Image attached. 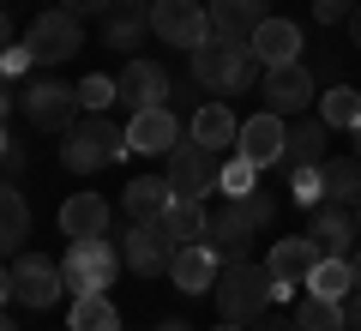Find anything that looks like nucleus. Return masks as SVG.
Returning <instances> with one entry per match:
<instances>
[{"instance_id": "f257e3e1", "label": "nucleus", "mask_w": 361, "mask_h": 331, "mask_svg": "<svg viewBox=\"0 0 361 331\" xmlns=\"http://www.w3.org/2000/svg\"><path fill=\"white\" fill-rule=\"evenodd\" d=\"M217 319H235V325H253L259 313H271L277 301V277L265 265H247V259H229L217 271Z\"/></svg>"}, {"instance_id": "f03ea898", "label": "nucleus", "mask_w": 361, "mask_h": 331, "mask_svg": "<svg viewBox=\"0 0 361 331\" xmlns=\"http://www.w3.org/2000/svg\"><path fill=\"white\" fill-rule=\"evenodd\" d=\"M121 151H133V145H127V127H115L109 115H85L73 133H66V145H61V163L73 169V175H90V169H109V163H121Z\"/></svg>"}, {"instance_id": "7ed1b4c3", "label": "nucleus", "mask_w": 361, "mask_h": 331, "mask_svg": "<svg viewBox=\"0 0 361 331\" xmlns=\"http://www.w3.org/2000/svg\"><path fill=\"white\" fill-rule=\"evenodd\" d=\"M18 109H25V121L37 133H73L78 127V85H66V78H30L25 90H18Z\"/></svg>"}, {"instance_id": "20e7f679", "label": "nucleus", "mask_w": 361, "mask_h": 331, "mask_svg": "<svg viewBox=\"0 0 361 331\" xmlns=\"http://www.w3.org/2000/svg\"><path fill=\"white\" fill-rule=\"evenodd\" d=\"M121 265H127V253H115L103 235H97V241H66V259H61L73 295H103L109 283L121 277Z\"/></svg>"}, {"instance_id": "39448f33", "label": "nucleus", "mask_w": 361, "mask_h": 331, "mask_svg": "<svg viewBox=\"0 0 361 331\" xmlns=\"http://www.w3.org/2000/svg\"><path fill=\"white\" fill-rule=\"evenodd\" d=\"M66 295V271L42 253H18L6 265V301L13 307H54Z\"/></svg>"}, {"instance_id": "423d86ee", "label": "nucleus", "mask_w": 361, "mask_h": 331, "mask_svg": "<svg viewBox=\"0 0 361 331\" xmlns=\"http://www.w3.org/2000/svg\"><path fill=\"white\" fill-rule=\"evenodd\" d=\"M25 49L37 54V66H61V61H73V54L85 49V25H78V13H66V6H49V13H37Z\"/></svg>"}, {"instance_id": "0eeeda50", "label": "nucleus", "mask_w": 361, "mask_h": 331, "mask_svg": "<svg viewBox=\"0 0 361 331\" xmlns=\"http://www.w3.org/2000/svg\"><path fill=\"white\" fill-rule=\"evenodd\" d=\"M151 30L169 42V49L193 54L199 42L211 37V6L205 0H151Z\"/></svg>"}, {"instance_id": "6e6552de", "label": "nucleus", "mask_w": 361, "mask_h": 331, "mask_svg": "<svg viewBox=\"0 0 361 331\" xmlns=\"http://www.w3.org/2000/svg\"><path fill=\"white\" fill-rule=\"evenodd\" d=\"M217 151H205L199 139H180L175 151L163 157V175L175 181V193L180 199H205V193H217Z\"/></svg>"}, {"instance_id": "1a4fd4ad", "label": "nucleus", "mask_w": 361, "mask_h": 331, "mask_svg": "<svg viewBox=\"0 0 361 331\" xmlns=\"http://www.w3.org/2000/svg\"><path fill=\"white\" fill-rule=\"evenodd\" d=\"M259 97H265V109L271 115H301L313 102V66H301V61H283V66H265V78H259Z\"/></svg>"}, {"instance_id": "9d476101", "label": "nucleus", "mask_w": 361, "mask_h": 331, "mask_svg": "<svg viewBox=\"0 0 361 331\" xmlns=\"http://www.w3.org/2000/svg\"><path fill=\"white\" fill-rule=\"evenodd\" d=\"M319 247H313V235H283V241H271V253H265V271L277 277V301H283L289 289H307V277H313V265H319Z\"/></svg>"}, {"instance_id": "9b49d317", "label": "nucleus", "mask_w": 361, "mask_h": 331, "mask_svg": "<svg viewBox=\"0 0 361 331\" xmlns=\"http://www.w3.org/2000/svg\"><path fill=\"white\" fill-rule=\"evenodd\" d=\"M235 151H241L247 163H259V169H283V157H289V121L271 115V109H259L253 121H241V145H235Z\"/></svg>"}, {"instance_id": "f8f14e48", "label": "nucleus", "mask_w": 361, "mask_h": 331, "mask_svg": "<svg viewBox=\"0 0 361 331\" xmlns=\"http://www.w3.org/2000/svg\"><path fill=\"white\" fill-rule=\"evenodd\" d=\"M235 49H241V42H229V37H205L187 54V73H193L211 97H235Z\"/></svg>"}, {"instance_id": "ddd939ff", "label": "nucleus", "mask_w": 361, "mask_h": 331, "mask_svg": "<svg viewBox=\"0 0 361 331\" xmlns=\"http://www.w3.org/2000/svg\"><path fill=\"white\" fill-rule=\"evenodd\" d=\"M259 235V223L247 217V205L241 199H223L217 211H211V229H205V241L217 247V259L229 265V259H247V241Z\"/></svg>"}, {"instance_id": "4468645a", "label": "nucleus", "mask_w": 361, "mask_h": 331, "mask_svg": "<svg viewBox=\"0 0 361 331\" xmlns=\"http://www.w3.org/2000/svg\"><path fill=\"white\" fill-rule=\"evenodd\" d=\"M121 253H127V265L139 271V277H157V271L175 265V241H169L163 223H133V229L121 235Z\"/></svg>"}, {"instance_id": "2eb2a0df", "label": "nucleus", "mask_w": 361, "mask_h": 331, "mask_svg": "<svg viewBox=\"0 0 361 331\" xmlns=\"http://www.w3.org/2000/svg\"><path fill=\"white\" fill-rule=\"evenodd\" d=\"M313 247H319L325 259H349L361 247V229H355V217H349V205H313Z\"/></svg>"}, {"instance_id": "dca6fc26", "label": "nucleus", "mask_w": 361, "mask_h": 331, "mask_svg": "<svg viewBox=\"0 0 361 331\" xmlns=\"http://www.w3.org/2000/svg\"><path fill=\"white\" fill-rule=\"evenodd\" d=\"M127 145L133 151H145V157H169L180 145V121H175V109H139V115L127 121Z\"/></svg>"}, {"instance_id": "f3484780", "label": "nucleus", "mask_w": 361, "mask_h": 331, "mask_svg": "<svg viewBox=\"0 0 361 331\" xmlns=\"http://www.w3.org/2000/svg\"><path fill=\"white\" fill-rule=\"evenodd\" d=\"M217 271H223L217 247H211V241H193V247H175L169 277H175V289H187V295H211V289H217Z\"/></svg>"}, {"instance_id": "a211bd4d", "label": "nucleus", "mask_w": 361, "mask_h": 331, "mask_svg": "<svg viewBox=\"0 0 361 331\" xmlns=\"http://www.w3.org/2000/svg\"><path fill=\"white\" fill-rule=\"evenodd\" d=\"M115 85H121V102H127L133 115H139V109H163V102H169V73L157 61H127Z\"/></svg>"}, {"instance_id": "6ab92c4d", "label": "nucleus", "mask_w": 361, "mask_h": 331, "mask_svg": "<svg viewBox=\"0 0 361 331\" xmlns=\"http://www.w3.org/2000/svg\"><path fill=\"white\" fill-rule=\"evenodd\" d=\"M205 6H211V37L229 42H247L271 18V0H205Z\"/></svg>"}, {"instance_id": "aec40b11", "label": "nucleus", "mask_w": 361, "mask_h": 331, "mask_svg": "<svg viewBox=\"0 0 361 331\" xmlns=\"http://www.w3.org/2000/svg\"><path fill=\"white\" fill-rule=\"evenodd\" d=\"M187 139H199L205 151H235L241 145V121H235V109L229 102H199L193 109V127H187Z\"/></svg>"}, {"instance_id": "412c9836", "label": "nucleus", "mask_w": 361, "mask_h": 331, "mask_svg": "<svg viewBox=\"0 0 361 331\" xmlns=\"http://www.w3.org/2000/svg\"><path fill=\"white\" fill-rule=\"evenodd\" d=\"M61 229H66V241H97V235H109L103 193H73V199L61 205Z\"/></svg>"}, {"instance_id": "4be33fe9", "label": "nucleus", "mask_w": 361, "mask_h": 331, "mask_svg": "<svg viewBox=\"0 0 361 331\" xmlns=\"http://www.w3.org/2000/svg\"><path fill=\"white\" fill-rule=\"evenodd\" d=\"M151 30V0H115L103 13V42L109 49H127L133 54V42Z\"/></svg>"}, {"instance_id": "5701e85b", "label": "nucleus", "mask_w": 361, "mask_h": 331, "mask_svg": "<svg viewBox=\"0 0 361 331\" xmlns=\"http://www.w3.org/2000/svg\"><path fill=\"white\" fill-rule=\"evenodd\" d=\"M247 42L259 49V61H265V66L301 61V25H295V18H265V25H259Z\"/></svg>"}, {"instance_id": "b1692460", "label": "nucleus", "mask_w": 361, "mask_h": 331, "mask_svg": "<svg viewBox=\"0 0 361 331\" xmlns=\"http://www.w3.org/2000/svg\"><path fill=\"white\" fill-rule=\"evenodd\" d=\"M175 199H180V193H175V181H169V175H139L127 187V217H133V223H157Z\"/></svg>"}, {"instance_id": "393cba45", "label": "nucleus", "mask_w": 361, "mask_h": 331, "mask_svg": "<svg viewBox=\"0 0 361 331\" xmlns=\"http://www.w3.org/2000/svg\"><path fill=\"white\" fill-rule=\"evenodd\" d=\"M169 229V241L175 247H193V241H205V229H211V211H205V199H175L163 217H157Z\"/></svg>"}, {"instance_id": "a878e982", "label": "nucleus", "mask_w": 361, "mask_h": 331, "mask_svg": "<svg viewBox=\"0 0 361 331\" xmlns=\"http://www.w3.org/2000/svg\"><path fill=\"white\" fill-rule=\"evenodd\" d=\"M319 175H325V199L331 205H361V157L355 151L349 157H325Z\"/></svg>"}, {"instance_id": "bb28decb", "label": "nucleus", "mask_w": 361, "mask_h": 331, "mask_svg": "<svg viewBox=\"0 0 361 331\" xmlns=\"http://www.w3.org/2000/svg\"><path fill=\"white\" fill-rule=\"evenodd\" d=\"M307 295H319V301H349L355 295V265L349 259H319L307 277Z\"/></svg>"}, {"instance_id": "cd10ccee", "label": "nucleus", "mask_w": 361, "mask_h": 331, "mask_svg": "<svg viewBox=\"0 0 361 331\" xmlns=\"http://www.w3.org/2000/svg\"><path fill=\"white\" fill-rule=\"evenodd\" d=\"M319 163H325V121H295L283 169H319Z\"/></svg>"}, {"instance_id": "c85d7f7f", "label": "nucleus", "mask_w": 361, "mask_h": 331, "mask_svg": "<svg viewBox=\"0 0 361 331\" xmlns=\"http://www.w3.org/2000/svg\"><path fill=\"white\" fill-rule=\"evenodd\" d=\"M25 241H30V205H25L18 187H6V193H0V247H13V253H18Z\"/></svg>"}, {"instance_id": "c756f323", "label": "nucleus", "mask_w": 361, "mask_h": 331, "mask_svg": "<svg viewBox=\"0 0 361 331\" xmlns=\"http://www.w3.org/2000/svg\"><path fill=\"white\" fill-rule=\"evenodd\" d=\"M319 121H325V127H349V133H355L361 127V90L355 85H331L319 97Z\"/></svg>"}, {"instance_id": "7c9ffc66", "label": "nucleus", "mask_w": 361, "mask_h": 331, "mask_svg": "<svg viewBox=\"0 0 361 331\" xmlns=\"http://www.w3.org/2000/svg\"><path fill=\"white\" fill-rule=\"evenodd\" d=\"M73 331H121V313L109 295H73Z\"/></svg>"}, {"instance_id": "2f4dec72", "label": "nucleus", "mask_w": 361, "mask_h": 331, "mask_svg": "<svg viewBox=\"0 0 361 331\" xmlns=\"http://www.w3.org/2000/svg\"><path fill=\"white\" fill-rule=\"evenodd\" d=\"M295 331H349V313H343V301L307 295V301L295 307Z\"/></svg>"}, {"instance_id": "473e14b6", "label": "nucleus", "mask_w": 361, "mask_h": 331, "mask_svg": "<svg viewBox=\"0 0 361 331\" xmlns=\"http://www.w3.org/2000/svg\"><path fill=\"white\" fill-rule=\"evenodd\" d=\"M253 187H259V163H247L241 151H229L223 169H217V193H223V199H247Z\"/></svg>"}, {"instance_id": "72a5a7b5", "label": "nucleus", "mask_w": 361, "mask_h": 331, "mask_svg": "<svg viewBox=\"0 0 361 331\" xmlns=\"http://www.w3.org/2000/svg\"><path fill=\"white\" fill-rule=\"evenodd\" d=\"M78 102H85V115H103L109 102H121V85H115V78H103V73H90L85 85H78Z\"/></svg>"}, {"instance_id": "f704fd0d", "label": "nucleus", "mask_w": 361, "mask_h": 331, "mask_svg": "<svg viewBox=\"0 0 361 331\" xmlns=\"http://www.w3.org/2000/svg\"><path fill=\"white\" fill-rule=\"evenodd\" d=\"M289 193H295V205H325V175L319 169H289Z\"/></svg>"}, {"instance_id": "c9c22d12", "label": "nucleus", "mask_w": 361, "mask_h": 331, "mask_svg": "<svg viewBox=\"0 0 361 331\" xmlns=\"http://www.w3.org/2000/svg\"><path fill=\"white\" fill-rule=\"evenodd\" d=\"M355 6H361V0H313V18H319V25H349Z\"/></svg>"}, {"instance_id": "e433bc0d", "label": "nucleus", "mask_w": 361, "mask_h": 331, "mask_svg": "<svg viewBox=\"0 0 361 331\" xmlns=\"http://www.w3.org/2000/svg\"><path fill=\"white\" fill-rule=\"evenodd\" d=\"M247 217H253V223H259V229H271V211H277V199H271V193L265 187H253V193H247Z\"/></svg>"}, {"instance_id": "4c0bfd02", "label": "nucleus", "mask_w": 361, "mask_h": 331, "mask_svg": "<svg viewBox=\"0 0 361 331\" xmlns=\"http://www.w3.org/2000/svg\"><path fill=\"white\" fill-rule=\"evenodd\" d=\"M66 13H78V18H90V13H109V6H115V0H61Z\"/></svg>"}, {"instance_id": "58836bf2", "label": "nucleus", "mask_w": 361, "mask_h": 331, "mask_svg": "<svg viewBox=\"0 0 361 331\" xmlns=\"http://www.w3.org/2000/svg\"><path fill=\"white\" fill-rule=\"evenodd\" d=\"M247 331H295V319H283V313H277V319H271V313H259Z\"/></svg>"}, {"instance_id": "ea45409f", "label": "nucleus", "mask_w": 361, "mask_h": 331, "mask_svg": "<svg viewBox=\"0 0 361 331\" xmlns=\"http://www.w3.org/2000/svg\"><path fill=\"white\" fill-rule=\"evenodd\" d=\"M6 169H13V175L25 169V145H18V139H6Z\"/></svg>"}, {"instance_id": "a19ab883", "label": "nucleus", "mask_w": 361, "mask_h": 331, "mask_svg": "<svg viewBox=\"0 0 361 331\" xmlns=\"http://www.w3.org/2000/svg\"><path fill=\"white\" fill-rule=\"evenodd\" d=\"M343 313H349V325L361 331V283H355V295H349V301H343Z\"/></svg>"}, {"instance_id": "79ce46f5", "label": "nucleus", "mask_w": 361, "mask_h": 331, "mask_svg": "<svg viewBox=\"0 0 361 331\" xmlns=\"http://www.w3.org/2000/svg\"><path fill=\"white\" fill-rule=\"evenodd\" d=\"M349 42H355V49H361V6H355V13H349Z\"/></svg>"}, {"instance_id": "37998d69", "label": "nucleus", "mask_w": 361, "mask_h": 331, "mask_svg": "<svg viewBox=\"0 0 361 331\" xmlns=\"http://www.w3.org/2000/svg\"><path fill=\"white\" fill-rule=\"evenodd\" d=\"M157 331H193V325H187V319H163Z\"/></svg>"}, {"instance_id": "c03bdc74", "label": "nucleus", "mask_w": 361, "mask_h": 331, "mask_svg": "<svg viewBox=\"0 0 361 331\" xmlns=\"http://www.w3.org/2000/svg\"><path fill=\"white\" fill-rule=\"evenodd\" d=\"M217 331H247V325H235V319H217Z\"/></svg>"}, {"instance_id": "a18cd8bd", "label": "nucleus", "mask_w": 361, "mask_h": 331, "mask_svg": "<svg viewBox=\"0 0 361 331\" xmlns=\"http://www.w3.org/2000/svg\"><path fill=\"white\" fill-rule=\"evenodd\" d=\"M349 265H355V283H361V247H355V253H349Z\"/></svg>"}, {"instance_id": "49530a36", "label": "nucleus", "mask_w": 361, "mask_h": 331, "mask_svg": "<svg viewBox=\"0 0 361 331\" xmlns=\"http://www.w3.org/2000/svg\"><path fill=\"white\" fill-rule=\"evenodd\" d=\"M355 157H361V127H355Z\"/></svg>"}, {"instance_id": "de8ad7c7", "label": "nucleus", "mask_w": 361, "mask_h": 331, "mask_svg": "<svg viewBox=\"0 0 361 331\" xmlns=\"http://www.w3.org/2000/svg\"><path fill=\"white\" fill-rule=\"evenodd\" d=\"M0 331H18V325H13V319H6V325H0Z\"/></svg>"}, {"instance_id": "09e8293b", "label": "nucleus", "mask_w": 361, "mask_h": 331, "mask_svg": "<svg viewBox=\"0 0 361 331\" xmlns=\"http://www.w3.org/2000/svg\"><path fill=\"white\" fill-rule=\"evenodd\" d=\"M355 229H361V211H355Z\"/></svg>"}, {"instance_id": "8fccbe9b", "label": "nucleus", "mask_w": 361, "mask_h": 331, "mask_svg": "<svg viewBox=\"0 0 361 331\" xmlns=\"http://www.w3.org/2000/svg\"><path fill=\"white\" fill-rule=\"evenodd\" d=\"M66 331H73V325H66Z\"/></svg>"}]
</instances>
